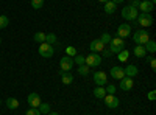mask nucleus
<instances>
[{"instance_id": "obj_1", "label": "nucleus", "mask_w": 156, "mask_h": 115, "mask_svg": "<svg viewBox=\"0 0 156 115\" xmlns=\"http://www.w3.org/2000/svg\"><path fill=\"white\" fill-rule=\"evenodd\" d=\"M106 47L109 48L111 53H119V52H122V50L125 48V42H123L122 37H112L111 42Z\"/></svg>"}, {"instance_id": "obj_2", "label": "nucleus", "mask_w": 156, "mask_h": 115, "mask_svg": "<svg viewBox=\"0 0 156 115\" xmlns=\"http://www.w3.org/2000/svg\"><path fill=\"white\" fill-rule=\"evenodd\" d=\"M137 8H133L131 5H126V6H123L122 8V17L125 19V20H131V22H134L136 19H137Z\"/></svg>"}, {"instance_id": "obj_3", "label": "nucleus", "mask_w": 156, "mask_h": 115, "mask_svg": "<svg viewBox=\"0 0 156 115\" xmlns=\"http://www.w3.org/2000/svg\"><path fill=\"white\" fill-rule=\"evenodd\" d=\"M148 39H150V34H148L147 30H136L134 34H133V41L137 45H144Z\"/></svg>"}, {"instance_id": "obj_4", "label": "nucleus", "mask_w": 156, "mask_h": 115, "mask_svg": "<svg viewBox=\"0 0 156 115\" xmlns=\"http://www.w3.org/2000/svg\"><path fill=\"white\" fill-rule=\"evenodd\" d=\"M84 64L87 67H90V69H95V67H98L101 64V56L98 53H90V55L84 56Z\"/></svg>"}, {"instance_id": "obj_5", "label": "nucleus", "mask_w": 156, "mask_h": 115, "mask_svg": "<svg viewBox=\"0 0 156 115\" xmlns=\"http://www.w3.org/2000/svg\"><path fill=\"white\" fill-rule=\"evenodd\" d=\"M136 22H137V25H140V27L148 28V27L153 25V17H151L150 12H140V14H137Z\"/></svg>"}, {"instance_id": "obj_6", "label": "nucleus", "mask_w": 156, "mask_h": 115, "mask_svg": "<svg viewBox=\"0 0 156 115\" xmlns=\"http://www.w3.org/2000/svg\"><path fill=\"white\" fill-rule=\"evenodd\" d=\"M73 58H70V56H64V58H61V61H59V67H61V72H70L72 69H73Z\"/></svg>"}, {"instance_id": "obj_7", "label": "nucleus", "mask_w": 156, "mask_h": 115, "mask_svg": "<svg viewBox=\"0 0 156 115\" xmlns=\"http://www.w3.org/2000/svg\"><path fill=\"white\" fill-rule=\"evenodd\" d=\"M53 45H50L47 42H42L41 45H39V55H41L42 58H51L53 56Z\"/></svg>"}, {"instance_id": "obj_8", "label": "nucleus", "mask_w": 156, "mask_h": 115, "mask_svg": "<svg viewBox=\"0 0 156 115\" xmlns=\"http://www.w3.org/2000/svg\"><path fill=\"white\" fill-rule=\"evenodd\" d=\"M94 83L97 84V86H106L108 84V75L105 73V72H101V70H98V72H95L94 73Z\"/></svg>"}, {"instance_id": "obj_9", "label": "nucleus", "mask_w": 156, "mask_h": 115, "mask_svg": "<svg viewBox=\"0 0 156 115\" xmlns=\"http://www.w3.org/2000/svg\"><path fill=\"white\" fill-rule=\"evenodd\" d=\"M103 101H105V104L109 107V109H115V107H119L120 104V100L117 98L115 95H105V98H103Z\"/></svg>"}, {"instance_id": "obj_10", "label": "nucleus", "mask_w": 156, "mask_h": 115, "mask_svg": "<svg viewBox=\"0 0 156 115\" xmlns=\"http://www.w3.org/2000/svg\"><path fill=\"white\" fill-rule=\"evenodd\" d=\"M133 86H134V81H133V78H129V76H125V78H122L120 83H119V89L120 90H125V92L131 90Z\"/></svg>"}, {"instance_id": "obj_11", "label": "nucleus", "mask_w": 156, "mask_h": 115, "mask_svg": "<svg viewBox=\"0 0 156 115\" xmlns=\"http://www.w3.org/2000/svg\"><path fill=\"white\" fill-rule=\"evenodd\" d=\"M129 34H131V27H129L128 23L119 25V28H117V37H122V39H125V37H128Z\"/></svg>"}, {"instance_id": "obj_12", "label": "nucleus", "mask_w": 156, "mask_h": 115, "mask_svg": "<svg viewBox=\"0 0 156 115\" xmlns=\"http://www.w3.org/2000/svg\"><path fill=\"white\" fill-rule=\"evenodd\" d=\"M109 75H111V78L117 79V81H120L122 78H125V72L120 66H114L111 70H109Z\"/></svg>"}, {"instance_id": "obj_13", "label": "nucleus", "mask_w": 156, "mask_h": 115, "mask_svg": "<svg viewBox=\"0 0 156 115\" xmlns=\"http://www.w3.org/2000/svg\"><path fill=\"white\" fill-rule=\"evenodd\" d=\"M105 47H106V45L103 44L100 39H94L92 42H90V45H89V48H90V52H92V53H100Z\"/></svg>"}, {"instance_id": "obj_14", "label": "nucleus", "mask_w": 156, "mask_h": 115, "mask_svg": "<svg viewBox=\"0 0 156 115\" xmlns=\"http://www.w3.org/2000/svg\"><path fill=\"white\" fill-rule=\"evenodd\" d=\"M27 101H28V106H30V107H39V104H41V96L33 92V93L28 95Z\"/></svg>"}, {"instance_id": "obj_15", "label": "nucleus", "mask_w": 156, "mask_h": 115, "mask_svg": "<svg viewBox=\"0 0 156 115\" xmlns=\"http://www.w3.org/2000/svg\"><path fill=\"white\" fill-rule=\"evenodd\" d=\"M139 9H140L142 12H151V11L154 9V3H151L150 0H140Z\"/></svg>"}, {"instance_id": "obj_16", "label": "nucleus", "mask_w": 156, "mask_h": 115, "mask_svg": "<svg viewBox=\"0 0 156 115\" xmlns=\"http://www.w3.org/2000/svg\"><path fill=\"white\" fill-rule=\"evenodd\" d=\"M123 72H125V76H129V78H133V76H136V75L139 73V70H137V67L134 66V64H129V66H126V67L123 69Z\"/></svg>"}, {"instance_id": "obj_17", "label": "nucleus", "mask_w": 156, "mask_h": 115, "mask_svg": "<svg viewBox=\"0 0 156 115\" xmlns=\"http://www.w3.org/2000/svg\"><path fill=\"white\" fill-rule=\"evenodd\" d=\"M61 83H62L64 86L72 84V83H73V75H72L70 72H62V73H61Z\"/></svg>"}, {"instance_id": "obj_18", "label": "nucleus", "mask_w": 156, "mask_h": 115, "mask_svg": "<svg viewBox=\"0 0 156 115\" xmlns=\"http://www.w3.org/2000/svg\"><path fill=\"white\" fill-rule=\"evenodd\" d=\"M115 11H117V5L114 2H111V0L105 2V12H106V14H114Z\"/></svg>"}, {"instance_id": "obj_19", "label": "nucleus", "mask_w": 156, "mask_h": 115, "mask_svg": "<svg viewBox=\"0 0 156 115\" xmlns=\"http://www.w3.org/2000/svg\"><path fill=\"white\" fill-rule=\"evenodd\" d=\"M144 48H145V52H148V53H154V52H156V42L151 41V39H148V41L144 44Z\"/></svg>"}, {"instance_id": "obj_20", "label": "nucleus", "mask_w": 156, "mask_h": 115, "mask_svg": "<svg viewBox=\"0 0 156 115\" xmlns=\"http://www.w3.org/2000/svg\"><path fill=\"white\" fill-rule=\"evenodd\" d=\"M133 52H134V55H136L137 58H145V56H147V52H145L144 45H136Z\"/></svg>"}, {"instance_id": "obj_21", "label": "nucleus", "mask_w": 156, "mask_h": 115, "mask_svg": "<svg viewBox=\"0 0 156 115\" xmlns=\"http://www.w3.org/2000/svg\"><path fill=\"white\" fill-rule=\"evenodd\" d=\"M94 95H95V98H100V100H103V98H105V95H106V90H105V87H101V86H97V87L94 89Z\"/></svg>"}, {"instance_id": "obj_22", "label": "nucleus", "mask_w": 156, "mask_h": 115, "mask_svg": "<svg viewBox=\"0 0 156 115\" xmlns=\"http://www.w3.org/2000/svg\"><path fill=\"white\" fill-rule=\"evenodd\" d=\"M6 107L11 109V110H16V109L19 107V101H17L16 98H8V100H6Z\"/></svg>"}, {"instance_id": "obj_23", "label": "nucleus", "mask_w": 156, "mask_h": 115, "mask_svg": "<svg viewBox=\"0 0 156 115\" xmlns=\"http://www.w3.org/2000/svg\"><path fill=\"white\" fill-rule=\"evenodd\" d=\"M78 75H81V76H87L90 73V67H87L86 64H81V66H78Z\"/></svg>"}, {"instance_id": "obj_24", "label": "nucleus", "mask_w": 156, "mask_h": 115, "mask_svg": "<svg viewBox=\"0 0 156 115\" xmlns=\"http://www.w3.org/2000/svg\"><path fill=\"white\" fill-rule=\"evenodd\" d=\"M128 56H129V52H128L126 48H123L122 52L117 53V59H119L120 62H126V61H128Z\"/></svg>"}, {"instance_id": "obj_25", "label": "nucleus", "mask_w": 156, "mask_h": 115, "mask_svg": "<svg viewBox=\"0 0 156 115\" xmlns=\"http://www.w3.org/2000/svg\"><path fill=\"white\" fill-rule=\"evenodd\" d=\"M45 42H47V44H50V45H55V44L58 42V37H56V34H53V33H48V34H45Z\"/></svg>"}, {"instance_id": "obj_26", "label": "nucleus", "mask_w": 156, "mask_h": 115, "mask_svg": "<svg viewBox=\"0 0 156 115\" xmlns=\"http://www.w3.org/2000/svg\"><path fill=\"white\" fill-rule=\"evenodd\" d=\"M33 39H34L36 42H39V44L45 42V33H42V31H37V33H34Z\"/></svg>"}, {"instance_id": "obj_27", "label": "nucleus", "mask_w": 156, "mask_h": 115, "mask_svg": "<svg viewBox=\"0 0 156 115\" xmlns=\"http://www.w3.org/2000/svg\"><path fill=\"white\" fill-rule=\"evenodd\" d=\"M37 109H39V112H41V113H48V112L51 110V107H50L48 103H41Z\"/></svg>"}, {"instance_id": "obj_28", "label": "nucleus", "mask_w": 156, "mask_h": 115, "mask_svg": "<svg viewBox=\"0 0 156 115\" xmlns=\"http://www.w3.org/2000/svg\"><path fill=\"white\" fill-rule=\"evenodd\" d=\"M98 39H100L103 44H105V45H108V44L111 42V39H112V37H111V34H109V33H103V34L98 37Z\"/></svg>"}, {"instance_id": "obj_29", "label": "nucleus", "mask_w": 156, "mask_h": 115, "mask_svg": "<svg viewBox=\"0 0 156 115\" xmlns=\"http://www.w3.org/2000/svg\"><path fill=\"white\" fill-rule=\"evenodd\" d=\"M8 23H9L8 16H0V30H2V28H6Z\"/></svg>"}, {"instance_id": "obj_30", "label": "nucleus", "mask_w": 156, "mask_h": 115, "mask_svg": "<svg viewBox=\"0 0 156 115\" xmlns=\"http://www.w3.org/2000/svg\"><path fill=\"white\" fill-rule=\"evenodd\" d=\"M31 6H33L34 9L42 8V6H44V0H31Z\"/></svg>"}, {"instance_id": "obj_31", "label": "nucleus", "mask_w": 156, "mask_h": 115, "mask_svg": "<svg viewBox=\"0 0 156 115\" xmlns=\"http://www.w3.org/2000/svg\"><path fill=\"white\" fill-rule=\"evenodd\" d=\"M73 62L78 64V66H81V64H84V56L83 55H75L73 56Z\"/></svg>"}, {"instance_id": "obj_32", "label": "nucleus", "mask_w": 156, "mask_h": 115, "mask_svg": "<svg viewBox=\"0 0 156 115\" xmlns=\"http://www.w3.org/2000/svg\"><path fill=\"white\" fill-rule=\"evenodd\" d=\"M66 55L70 56V58H73V56L76 55V48H75V47H67V48H66Z\"/></svg>"}, {"instance_id": "obj_33", "label": "nucleus", "mask_w": 156, "mask_h": 115, "mask_svg": "<svg viewBox=\"0 0 156 115\" xmlns=\"http://www.w3.org/2000/svg\"><path fill=\"white\" fill-rule=\"evenodd\" d=\"M25 115H41V112H39V109H37V107H30Z\"/></svg>"}, {"instance_id": "obj_34", "label": "nucleus", "mask_w": 156, "mask_h": 115, "mask_svg": "<svg viewBox=\"0 0 156 115\" xmlns=\"http://www.w3.org/2000/svg\"><path fill=\"white\" fill-rule=\"evenodd\" d=\"M105 90H106V93H108V95H114V93H115V86H112V84H108Z\"/></svg>"}, {"instance_id": "obj_35", "label": "nucleus", "mask_w": 156, "mask_h": 115, "mask_svg": "<svg viewBox=\"0 0 156 115\" xmlns=\"http://www.w3.org/2000/svg\"><path fill=\"white\" fill-rule=\"evenodd\" d=\"M101 55H103V56H105V58H108V56H111L112 53L109 52V48H108V47H105V48H103V50H101Z\"/></svg>"}, {"instance_id": "obj_36", "label": "nucleus", "mask_w": 156, "mask_h": 115, "mask_svg": "<svg viewBox=\"0 0 156 115\" xmlns=\"http://www.w3.org/2000/svg\"><path fill=\"white\" fill-rule=\"evenodd\" d=\"M148 100L150 101H154L156 100V90H150L148 92Z\"/></svg>"}, {"instance_id": "obj_37", "label": "nucleus", "mask_w": 156, "mask_h": 115, "mask_svg": "<svg viewBox=\"0 0 156 115\" xmlns=\"http://www.w3.org/2000/svg\"><path fill=\"white\" fill-rule=\"evenodd\" d=\"M129 5H131L133 8H139V5H140V0H131V3H129Z\"/></svg>"}, {"instance_id": "obj_38", "label": "nucleus", "mask_w": 156, "mask_h": 115, "mask_svg": "<svg viewBox=\"0 0 156 115\" xmlns=\"http://www.w3.org/2000/svg\"><path fill=\"white\" fill-rule=\"evenodd\" d=\"M150 67H151L153 70H156V59H154V58H150Z\"/></svg>"}, {"instance_id": "obj_39", "label": "nucleus", "mask_w": 156, "mask_h": 115, "mask_svg": "<svg viewBox=\"0 0 156 115\" xmlns=\"http://www.w3.org/2000/svg\"><path fill=\"white\" fill-rule=\"evenodd\" d=\"M111 2H114L115 5H119V3H122V2H123V0H111Z\"/></svg>"}, {"instance_id": "obj_40", "label": "nucleus", "mask_w": 156, "mask_h": 115, "mask_svg": "<svg viewBox=\"0 0 156 115\" xmlns=\"http://www.w3.org/2000/svg\"><path fill=\"white\" fill-rule=\"evenodd\" d=\"M47 115H59V113H58V112H51V110H50V112H48Z\"/></svg>"}, {"instance_id": "obj_41", "label": "nucleus", "mask_w": 156, "mask_h": 115, "mask_svg": "<svg viewBox=\"0 0 156 115\" xmlns=\"http://www.w3.org/2000/svg\"><path fill=\"white\" fill-rule=\"evenodd\" d=\"M97 2H101V3H105V2H108V0H97Z\"/></svg>"}, {"instance_id": "obj_42", "label": "nucleus", "mask_w": 156, "mask_h": 115, "mask_svg": "<svg viewBox=\"0 0 156 115\" xmlns=\"http://www.w3.org/2000/svg\"><path fill=\"white\" fill-rule=\"evenodd\" d=\"M0 44H2V37H0Z\"/></svg>"}, {"instance_id": "obj_43", "label": "nucleus", "mask_w": 156, "mask_h": 115, "mask_svg": "<svg viewBox=\"0 0 156 115\" xmlns=\"http://www.w3.org/2000/svg\"><path fill=\"white\" fill-rule=\"evenodd\" d=\"M0 104H2V100H0Z\"/></svg>"}]
</instances>
